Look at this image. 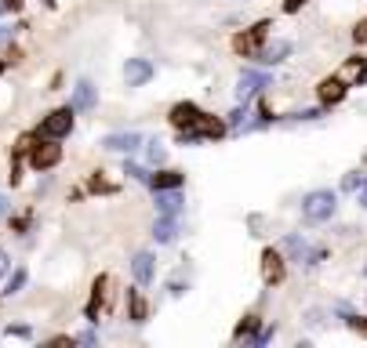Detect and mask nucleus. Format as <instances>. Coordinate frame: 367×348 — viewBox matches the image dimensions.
<instances>
[{
    "label": "nucleus",
    "instance_id": "obj_1",
    "mask_svg": "<svg viewBox=\"0 0 367 348\" xmlns=\"http://www.w3.org/2000/svg\"><path fill=\"white\" fill-rule=\"evenodd\" d=\"M335 211H338V192H331V189H313L302 196V218H306V225L331 222Z\"/></svg>",
    "mask_w": 367,
    "mask_h": 348
},
{
    "label": "nucleus",
    "instance_id": "obj_2",
    "mask_svg": "<svg viewBox=\"0 0 367 348\" xmlns=\"http://www.w3.org/2000/svg\"><path fill=\"white\" fill-rule=\"evenodd\" d=\"M269 30H273V22L269 19H258L251 30L233 36V51H236V55H244V58H255L258 51H262V44L269 40Z\"/></svg>",
    "mask_w": 367,
    "mask_h": 348
},
{
    "label": "nucleus",
    "instance_id": "obj_3",
    "mask_svg": "<svg viewBox=\"0 0 367 348\" xmlns=\"http://www.w3.org/2000/svg\"><path fill=\"white\" fill-rule=\"evenodd\" d=\"M30 167L33 171H52V167L62 163V146H58V138H36L33 141V149H30Z\"/></svg>",
    "mask_w": 367,
    "mask_h": 348
},
{
    "label": "nucleus",
    "instance_id": "obj_4",
    "mask_svg": "<svg viewBox=\"0 0 367 348\" xmlns=\"http://www.w3.org/2000/svg\"><path fill=\"white\" fill-rule=\"evenodd\" d=\"M73 124H77V116H73V106H58V109H52L41 120V138H66L69 131H73Z\"/></svg>",
    "mask_w": 367,
    "mask_h": 348
},
{
    "label": "nucleus",
    "instance_id": "obj_5",
    "mask_svg": "<svg viewBox=\"0 0 367 348\" xmlns=\"http://www.w3.org/2000/svg\"><path fill=\"white\" fill-rule=\"evenodd\" d=\"M346 95H349V84L342 80L338 73H335V76H324V80L316 84V98H320V106H324V109L342 106V102H346Z\"/></svg>",
    "mask_w": 367,
    "mask_h": 348
},
{
    "label": "nucleus",
    "instance_id": "obj_6",
    "mask_svg": "<svg viewBox=\"0 0 367 348\" xmlns=\"http://www.w3.org/2000/svg\"><path fill=\"white\" fill-rule=\"evenodd\" d=\"M265 87H273V76L269 73H255V69H244L236 80V102H251L255 95H262Z\"/></svg>",
    "mask_w": 367,
    "mask_h": 348
},
{
    "label": "nucleus",
    "instance_id": "obj_7",
    "mask_svg": "<svg viewBox=\"0 0 367 348\" xmlns=\"http://www.w3.org/2000/svg\"><path fill=\"white\" fill-rule=\"evenodd\" d=\"M262 279L269 283V287H276V283L287 279V257H284V251H276V247L262 251Z\"/></svg>",
    "mask_w": 367,
    "mask_h": 348
},
{
    "label": "nucleus",
    "instance_id": "obj_8",
    "mask_svg": "<svg viewBox=\"0 0 367 348\" xmlns=\"http://www.w3.org/2000/svg\"><path fill=\"white\" fill-rule=\"evenodd\" d=\"M200 113H204V109H200L197 102H175L171 113H168V120H171L175 131H193L197 120H200Z\"/></svg>",
    "mask_w": 367,
    "mask_h": 348
},
{
    "label": "nucleus",
    "instance_id": "obj_9",
    "mask_svg": "<svg viewBox=\"0 0 367 348\" xmlns=\"http://www.w3.org/2000/svg\"><path fill=\"white\" fill-rule=\"evenodd\" d=\"M153 76H157V66L149 58H128L124 62V80H128V87H146Z\"/></svg>",
    "mask_w": 367,
    "mask_h": 348
},
{
    "label": "nucleus",
    "instance_id": "obj_10",
    "mask_svg": "<svg viewBox=\"0 0 367 348\" xmlns=\"http://www.w3.org/2000/svg\"><path fill=\"white\" fill-rule=\"evenodd\" d=\"M69 106H73V113H95L98 109V87L91 80H77Z\"/></svg>",
    "mask_w": 367,
    "mask_h": 348
},
{
    "label": "nucleus",
    "instance_id": "obj_11",
    "mask_svg": "<svg viewBox=\"0 0 367 348\" xmlns=\"http://www.w3.org/2000/svg\"><path fill=\"white\" fill-rule=\"evenodd\" d=\"M295 51V44L284 40V36H276V40H265L262 51H258V62H265V66H280V62H287V55Z\"/></svg>",
    "mask_w": 367,
    "mask_h": 348
},
{
    "label": "nucleus",
    "instance_id": "obj_12",
    "mask_svg": "<svg viewBox=\"0 0 367 348\" xmlns=\"http://www.w3.org/2000/svg\"><path fill=\"white\" fill-rule=\"evenodd\" d=\"M131 276H135L138 287H149L153 276H157V257L149 254V251H138V254L131 257Z\"/></svg>",
    "mask_w": 367,
    "mask_h": 348
},
{
    "label": "nucleus",
    "instance_id": "obj_13",
    "mask_svg": "<svg viewBox=\"0 0 367 348\" xmlns=\"http://www.w3.org/2000/svg\"><path fill=\"white\" fill-rule=\"evenodd\" d=\"M193 131L204 138V141H219V138H225L230 135V124L222 120V116H211V113H200V120H197V127Z\"/></svg>",
    "mask_w": 367,
    "mask_h": 348
},
{
    "label": "nucleus",
    "instance_id": "obj_14",
    "mask_svg": "<svg viewBox=\"0 0 367 348\" xmlns=\"http://www.w3.org/2000/svg\"><path fill=\"white\" fill-rule=\"evenodd\" d=\"M138 146H142V135H138V131H120V135H106V138H102V149L124 152V156L138 152Z\"/></svg>",
    "mask_w": 367,
    "mask_h": 348
},
{
    "label": "nucleus",
    "instance_id": "obj_15",
    "mask_svg": "<svg viewBox=\"0 0 367 348\" xmlns=\"http://www.w3.org/2000/svg\"><path fill=\"white\" fill-rule=\"evenodd\" d=\"M153 203H157V214H160V218H179V214H182V192H179V189H160V192H153Z\"/></svg>",
    "mask_w": 367,
    "mask_h": 348
},
{
    "label": "nucleus",
    "instance_id": "obj_16",
    "mask_svg": "<svg viewBox=\"0 0 367 348\" xmlns=\"http://www.w3.org/2000/svg\"><path fill=\"white\" fill-rule=\"evenodd\" d=\"M338 76L346 80L349 87H360V84H367V58L364 55H353V58H346L342 62V69H338Z\"/></svg>",
    "mask_w": 367,
    "mask_h": 348
},
{
    "label": "nucleus",
    "instance_id": "obj_17",
    "mask_svg": "<svg viewBox=\"0 0 367 348\" xmlns=\"http://www.w3.org/2000/svg\"><path fill=\"white\" fill-rule=\"evenodd\" d=\"M128 319H131V323H138V327L149 319V301H146L142 287H131L128 290Z\"/></svg>",
    "mask_w": 367,
    "mask_h": 348
},
{
    "label": "nucleus",
    "instance_id": "obj_18",
    "mask_svg": "<svg viewBox=\"0 0 367 348\" xmlns=\"http://www.w3.org/2000/svg\"><path fill=\"white\" fill-rule=\"evenodd\" d=\"M186 185V174L182 171H157V174H149V189L153 192H160V189H182Z\"/></svg>",
    "mask_w": 367,
    "mask_h": 348
},
{
    "label": "nucleus",
    "instance_id": "obj_19",
    "mask_svg": "<svg viewBox=\"0 0 367 348\" xmlns=\"http://www.w3.org/2000/svg\"><path fill=\"white\" fill-rule=\"evenodd\" d=\"M258 327H262V319H258L255 312H247V316L236 323V330H233V341H236V345H240V341H255Z\"/></svg>",
    "mask_w": 367,
    "mask_h": 348
},
{
    "label": "nucleus",
    "instance_id": "obj_20",
    "mask_svg": "<svg viewBox=\"0 0 367 348\" xmlns=\"http://www.w3.org/2000/svg\"><path fill=\"white\" fill-rule=\"evenodd\" d=\"M179 236V218H157L153 222V240L157 243H175Z\"/></svg>",
    "mask_w": 367,
    "mask_h": 348
},
{
    "label": "nucleus",
    "instance_id": "obj_21",
    "mask_svg": "<svg viewBox=\"0 0 367 348\" xmlns=\"http://www.w3.org/2000/svg\"><path fill=\"white\" fill-rule=\"evenodd\" d=\"M284 254L291 257V262H306V254H309V240H306V236H298V232H291V236L284 240Z\"/></svg>",
    "mask_w": 367,
    "mask_h": 348
},
{
    "label": "nucleus",
    "instance_id": "obj_22",
    "mask_svg": "<svg viewBox=\"0 0 367 348\" xmlns=\"http://www.w3.org/2000/svg\"><path fill=\"white\" fill-rule=\"evenodd\" d=\"M338 312H342V319H346V327H349L353 334H360V338H367V319H364V316L349 312L346 305H338Z\"/></svg>",
    "mask_w": 367,
    "mask_h": 348
},
{
    "label": "nucleus",
    "instance_id": "obj_23",
    "mask_svg": "<svg viewBox=\"0 0 367 348\" xmlns=\"http://www.w3.org/2000/svg\"><path fill=\"white\" fill-rule=\"evenodd\" d=\"M146 163H153V167L164 163V141L160 138H149L146 141Z\"/></svg>",
    "mask_w": 367,
    "mask_h": 348
},
{
    "label": "nucleus",
    "instance_id": "obj_24",
    "mask_svg": "<svg viewBox=\"0 0 367 348\" xmlns=\"http://www.w3.org/2000/svg\"><path fill=\"white\" fill-rule=\"evenodd\" d=\"M26 279H30V272H26V268H15V272H11V279H8V287H4V294H19L22 287H26Z\"/></svg>",
    "mask_w": 367,
    "mask_h": 348
},
{
    "label": "nucleus",
    "instance_id": "obj_25",
    "mask_svg": "<svg viewBox=\"0 0 367 348\" xmlns=\"http://www.w3.org/2000/svg\"><path fill=\"white\" fill-rule=\"evenodd\" d=\"M87 189H91V192H117V185L106 182L102 171H95V174H91V182H87Z\"/></svg>",
    "mask_w": 367,
    "mask_h": 348
},
{
    "label": "nucleus",
    "instance_id": "obj_26",
    "mask_svg": "<svg viewBox=\"0 0 367 348\" xmlns=\"http://www.w3.org/2000/svg\"><path fill=\"white\" fill-rule=\"evenodd\" d=\"M124 174H128L131 182H146V185H149V174H146V167H138V163H131V160L124 163Z\"/></svg>",
    "mask_w": 367,
    "mask_h": 348
},
{
    "label": "nucleus",
    "instance_id": "obj_27",
    "mask_svg": "<svg viewBox=\"0 0 367 348\" xmlns=\"http://www.w3.org/2000/svg\"><path fill=\"white\" fill-rule=\"evenodd\" d=\"M324 116V106L320 109H298V113H291V120H298V124H313V120H320Z\"/></svg>",
    "mask_w": 367,
    "mask_h": 348
},
{
    "label": "nucleus",
    "instance_id": "obj_28",
    "mask_svg": "<svg viewBox=\"0 0 367 348\" xmlns=\"http://www.w3.org/2000/svg\"><path fill=\"white\" fill-rule=\"evenodd\" d=\"M273 338H276V327H273V323H265V327L255 334V341H251V345H255V348H262V345H269Z\"/></svg>",
    "mask_w": 367,
    "mask_h": 348
},
{
    "label": "nucleus",
    "instance_id": "obj_29",
    "mask_svg": "<svg viewBox=\"0 0 367 348\" xmlns=\"http://www.w3.org/2000/svg\"><path fill=\"white\" fill-rule=\"evenodd\" d=\"M360 182H364V174H360V171H349L346 178H342V189H346V192H357Z\"/></svg>",
    "mask_w": 367,
    "mask_h": 348
},
{
    "label": "nucleus",
    "instance_id": "obj_30",
    "mask_svg": "<svg viewBox=\"0 0 367 348\" xmlns=\"http://www.w3.org/2000/svg\"><path fill=\"white\" fill-rule=\"evenodd\" d=\"M189 290V283L182 279V276H175L171 283H168V294H171V298H182V294Z\"/></svg>",
    "mask_w": 367,
    "mask_h": 348
},
{
    "label": "nucleus",
    "instance_id": "obj_31",
    "mask_svg": "<svg viewBox=\"0 0 367 348\" xmlns=\"http://www.w3.org/2000/svg\"><path fill=\"white\" fill-rule=\"evenodd\" d=\"M353 40H357V44H367V19H360L357 25H353Z\"/></svg>",
    "mask_w": 367,
    "mask_h": 348
},
{
    "label": "nucleus",
    "instance_id": "obj_32",
    "mask_svg": "<svg viewBox=\"0 0 367 348\" xmlns=\"http://www.w3.org/2000/svg\"><path fill=\"white\" fill-rule=\"evenodd\" d=\"M306 4H309V0H284V11H287V15H298Z\"/></svg>",
    "mask_w": 367,
    "mask_h": 348
},
{
    "label": "nucleus",
    "instance_id": "obj_33",
    "mask_svg": "<svg viewBox=\"0 0 367 348\" xmlns=\"http://www.w3.org/2000/svg\"><path fill=\"white\" fill-rule=\"evenodd\" d=\"M15 30H19V25H0V44H11V40H15Z\"/></svg>",
    "mask_w": 367,
    "mask_h": 348
},
{
    "label": "nucleus",
    "instance_id": "obj_34",
    "mask_svg": "<svg viewBox=\"0 0 367 348\" xmlns=\"http://www.w3.org/2000/svg\"><path fill=\"white\" fill-rule=\"evenodd\" d=\"M353 196H357V203H360V207L367 211V178H364V182H360V189H357V192H353Z\"/></svg>",
    "mask_w": 367,
    "mask_h": 348
},
{
    "label": "nucleus",
    "instance_id": "obj_35",
    "mask_svg": "<svg viewBox=\"0 0 367 348\" xmlns=\"http://www.w3.org/2000/svg\"><path fill=\"white\" fill-rule=\"evenodd\" d=\"M30 334H33V330L22 327V323H19V327H8V338H30Z\"/></svg>",
    "mask_w": 367,
    "mask_h": 348
},
{
    "label": "nucleus",
    "instance_id": "obj_36",
    "mask_svg": "<svg viewBox=\"0 0 367 348\" xmlns=\"http://www.w3.org/2000/svg\"><path fill=\"white\" fill-rule=\"evenodd\" d=\"M77 341L80 345H98V334L95 330H84V334H77Z\"/></svg>",
    "mask_w": 367,
    "mask_h": 348
},
{
    "label": "nucleus",
    "instance_id": "obj_37",
    "mask_svg": "<svg viewBox=\"0 0 367 348\" xmlns=\"http://www.w3.org/2000/svg\"><path fill=\"white\" fill-rule=\"evenodd\" d=\"M8 272H11V257L0 251V276H8Z\"/></svg>",
    "mask_w": 367,
    "mask_h": 348
},
{
    "label": "nucleus",
    "instance_id": "obj_38",
    "mask_svg": "<svg viewBox=\"0 0 367 348\" xmlns=\"http://www.w3.org/2000/svg\"><path fill=\"white\" fill-rule=\"evenodd\" d=\"M324 319H320V308H309V327H320Z\"/></svg>",
    "mask_w": 367,
    "mask_h": 348
},
{
    "label": "nucleus",
    "instance_id": "obj_39",
    "mask_svg": "<svg viewBox=\"0 0 367 348\" xmlns=\"http://www.w3.org/2000/svg\"><path fill=\"white\" fill-rule=\"evenodd\" d=\"M4 214H11V200L0 196V218H4Z\"/></svg>",
    "mask_w": 367,
    "mask_h": 348
},
{
    "label": "nucleus",
    "instance_id": "obj_40",
    "mask_svg": "<svg viewBox=\"0 0 367 348\" xmlns=\"http://www.w3.org/2000/svg\"><path fill=\"white\" fill-rule=\"evenodd\" d=\"M22 8V0H8V11H19Z\"/></svg>",
    "mask_w": 367,
    "mask_h": 348
},
{
    "label": "nucleus",
    "instance_id": "obj_41",
    "mask_svg": "<svg viewBox=\"0 0 367 348\" xmlns=\"http://www.w3.org/2000/svg\"><path fill=\"white\" fill-rule=\"evenodd\" d=\"M4 11H8V0H0V15H4Z\"/></svg>",
    "mask_w": 367,
    "mask_h": 348
},
{
    "label": "nucleus",
    "instance_id": "obj_42",
    "mask_svg": "<svg viewBox=\"0 0 367 348\" xmlns=\"http://www.w3.org/2000/svg\"><path fill=\"white\" fill-rule=\"evenodd\" d=\"M0 73H4V62H0Z\"/></svg>",
    "mask_w": 367,
    "mask_h": 348
},
{
    "label": "nucleus",
    "instance_id": "obj_43",
    "mask_svg": "<svg viewBox=\"0 0 367 348\" xmlns=\"http://www.w3.org/2000/svg\"><path fill=\"white\" fill-rule=\"evenodd\" d=\"M364 276H367V268H364Z\"/></svg>",
    "mask_w": 367,
    "mask_h": 348
}]
</instances>
